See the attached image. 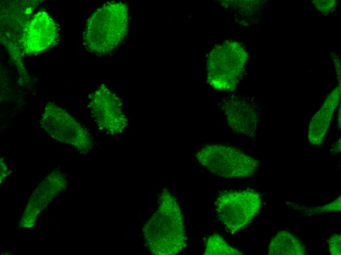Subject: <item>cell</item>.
<instances>
[{
	"instance_id": "1",
	"label": "cell",
	"mask_w": 341,
	"mask_h": 255,
	"mask_svg": "<svg viewBox=\"0 0 341 255\" xmlns=\"http://www.w3.org/2000/svg\"><path fill=\"white\" fill-rule=\"evenodd\" d=\"M144 242L155 255H174L186 246L183 216L176 199L164 190L157 210L143 229Z\"/></svg>"
},
{
	"instance_id": "2",
	"label": "cell",
	"mask_w": 341,
	"mask_h": 255,
	"mask_svg": "<svg viewBox=\"0 0 341 255\" xmlns=\"http://www.w3.org/2000/svg\"><path fill=\"white\" fill-rule=\"evenodd\" d=\"M127 5L121 1L107 2L96 9L87 20L83 44L89 52L107 54L123 40L128 30Z\"/></svg>"
},
{
	"instance_id": "3",
	"label": "cell",
	"mask_w": 341,
	"mask_h": 255,
	"mask_svg": "<svg viewBox=\"0 0 341 255\" xmlns=\"http://www.w3.org/2000/svg\"><path fill=\"white\" fill-rule=\"evenodd\" d=\"M247 58L246 51L237 41L227 40L215 45L207 57V81L218 90H235L244 75Z\"/></svg>"
},
{
	"instance_id": "4",
	"label": "cell",
	"mask_w": 341,
	"mask_h": 255,
	"mask_svg": "<svg viewBox=\"0 0 341 255\" xmlns=\"http://www.w3.org/2000/svg\"><path fill=\"white\" fill-rule=\"evenodd\" d=\"M195 156L211 172L226 178L250 177L260 166V162L254 157L235 148L219 144L204 146Z\"/></svg>"
},
{
	"instance_id": "5",
	"label": "cell",
	"mask_w": 341,
	"mask_h": 255,
	"mask_svg": "<svg viewBox=\"0 0 341 255\" xmlns=\"http://www.w3.org/2000/svg\"><path fill=\"white\" fill-rule=\"evenodd\" d=\"M40 124L51 138L72 146L80 153H86L92 148L93 138L90 132L58 105L49 102L46 105Z\"/></svg>"
},
{
	"instance_id": "6",
	"label": "cell",
	"mask_w": 341,
	"mask_h": 255,
	"mask_svg": "<svg viewBox=\"0 0 341 255\" xmlns=\"http://www.w3.org/2000/svg\"><path fill=\"white\" fill-rule=\"evenodd\" d=\"M261 207L260 194L250 189L224 193L216 202L219 219L231 232L242 230L250 224Z\"/></svg>"
},
{
	"instance_id": "7",
	"label": "cell",
	"mask_w": 341,
	"mask_h": 255,
	"mask_svg": "<svg viewBox=\"0 0 341 255\" xmlns=\"http://www.w3.org/2000/svg\"><path fill=\"white\" fill-rule=\"evenodd\" d=\"M88 108L98 128L106 134H120L127 127L122 100L104 84L90 94Z\"/></svg>"
},
{
	"instance_id": "8",
	"label": "cell",
	"mask_w": 341,
	"mask_h": 255,
	"mask_svg": "<svg viewBox=\"0 0 341 255\" xmlns=\"http://www.w3.org/2000/svg\"><path fill=\"white\" fill-rule=\"evenodd\" d=\"M59 38L56 23L45 11L35 13L22 31L20 46L26 55L43 52L55 45Z\"/></svg>"
},
{
	"instance_id": "9",
	"label": "cell",
	"mask_w": 341,
	"mask_h": 255,
	"mask_svg": "<svg viewBox=\"0 0 341 255\" xmlns=\"http://www.w3.org/2000/svg\"><path fill=\"white\" fill-rule=\"evenodd\" d=\"M222 108L228 126L233 131L252 137L255 136L259 116L251 103L233 96L224 102Z\"/></svg>"
},
{
	"instance_id": "10",
	"label": "cell",
	"mask_w": 341,
	"mask_h": 255,
	"mask_svg": "<svg viewBox=\"0 0 341 255\" xmlns=\"http://www.w3.org/2000/svg\"><path fill=\"white\" fill-rule=\"evenodd\" d=\"M340 93V85L332 91L312 117L308 133V139L312 145L317 146L322 143L337 107Z\"/></svg>"
},
{
	"instance_id": "11",
	"label": "cell",
	"mask_w": 341,
	"mask_h": 255,
	"mask_svg": "<svg viewBox=\"0 0 341 255\" xmlns=\"http://www.w3.org/2000/svg\"><path fill=\"white\" fill-rule=\"evenodd\" d=\"M270 255H304L305 250L299 240L287 231L278 232L268 247Z\"/></svg>"
},
{
	"instance_id": "12",
	"label": "cell",
	"mask_w": 341,
	"mask_h": 255,
	"mask_svg": "<svg viewBox=\"0 0 341 255\" xmlns=\"http://www.w3.org/2000/svg\"><path fill=\"white\" fill-rule=\"evenodd\" d=\"M204 255H241L242 252L230 246L219 234H213L207 239Z\"/></svg>"
},
{
	"instance_id": "13",
	"label": "cell",
	"mask_w": 341,
	"mask_h": 255,
	"mask_svg": "<svg viewBox=\"0 0 341 255\" xmlns=\"http://www.w3.org/2000/svg\"><path fill=\"white\" fill-rule=\"evenodd\" d=\"M341 196H340L333 202L320 207L315 208L311 210V213H322L326 212L340 211L341 206Z\"/></svg>"
},
{
	"instance_id": "14",
	"label": "cell",
	"mask_w": 341,
	"mask_h": 255,
	"mask_svg": "<svg viewBox=\"0 0 341 255\" xmlns=\"http://www.w3.org/2000/svg\"><path fill=\"white\" fill-rule=\"evenodd\" d=\"M341 236L340 234H332L328 240V248L332 255L341 254Z\"/></svg>"
},
{
	"instance_id": "15",
	"label": "cell",
	"mask_w": 341,
	"mask_h": 255,
	"mask_svg": "<svg viewBox=\"0 0 341 255\" xmlns=\"http://www.w3.org/2000/svg\"><path fill=\"white\" fill-rule=\"evenodd\" d=\"M314 7L322 13L327 14L334 9L336 5V0H313Z\"/></svg>"
},
{
	"instance_id": "16",
	"label": "cell",
	"mask_w": 341,
	"mask_h": 255,
	"mask_svg": "<svg viewBox=\"0 0 341 255\" xmlns=\"http://www.w3.org/2000/svg\"><path fill=\"white\" fill-rule=\"evenodd\" d=\"M0 181H2L8 175V170L7 166L4 161L3 159L1 158L0 162Z\"/></svg>"
},
{
	"instance_id": "17",
	"label": "cell",
	"mask_w": 341,
	"mask_h": 255,
	"mask_svg": "<svg viewBox=\"0 0 341 255\" xmlns=\"http://www.w3.org/2000/svg\"><path fill=\"white\" fill-rule=\"evenodd\" d=\"M333 152L335 153H338L341 151V139L335 143V146L333 149Z\"/></svg>"
}]
</instances>
